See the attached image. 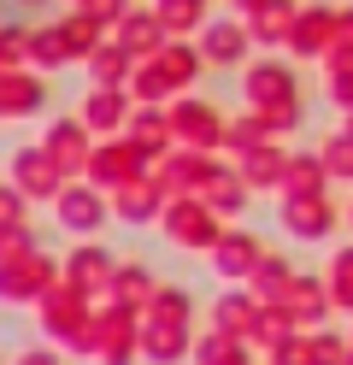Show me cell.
<instances>
[{
	"instance_id": "cell-10",
	"label": "cell",
	"mask_w": 353,
	"mask_h": 365,
	"mask_svg": "<svg viewBox=\"0 0 353 365\" xmlns=\"http://www.w3.org/2000/svg\"><path fill=\"white\" fill-rule=\"evenodd\" d=\"M171 236H177V242H188V247H206V242L218 236V230H212V224H200V212H177Z\"/></svg>"
},
{
	"instance_id": "cell-7",
	"label": "cell",
	"mask_w": 353,
	"mask_h": 365,
	"mask_svg": "<svg viewBox=\"0 0 353 365\" xmlns=\"http://www.w3.org/2000/svg\"><path fill=\"white\" fill-rule=\"evenodd\" d=\"M329 301H336V312H353V254H347V247H342V254L336 259H329Z\"/></svg>"
},
{
	"instance_id": "cell-5",
	"label": "cell",
	"mask_w": 353,
	"mask_h": 365,
	"mask_svg": "<svg viewBox=\"0 0 353 365\" xmlns=\"http://www.w3.org/2000/svg\"><path fill=\"white\" fill-rule=\"evenodd\" d=\"M112 277H118V265L101 254V247H83L77 259H71V289H83V294H112Z\"/></svg>"
},
{
	"instance_id": "cell-3",
	"label": "cell",
	"mask_w": 353,
	"mask_h": 365,
	"mask_svg": "<svg viewBox=\"0 0 353 365\" xmlns=\"http://www.w3.org/2000/svg\"><path fill=\"white\" fill-rule=\"evenodd\" d=\"M47 289V259H0V301H41Z\"/></svg>"
},
{
	"instance_id": "cell-2",
	"label": "cell",
	"mask_w": 353,
	"mask_h": 365,
	"mask_svg": "<svg viewBox=\"0 0 353 365\" xmlns=\"http://www.w3.org/2000/svg\"><path fill=\"white\" fill-rule=\"evenodd\" d=\"M277 307L295 318V330H318V324H324V312H336V301H329V283H324V277H295L289 294H282Z\"/></svg>"
},
{
	"instance_id": "cell-8",
	"label": "cell",
	"mask_w": 353,
	"mask_h": 365,
	"mask_svg": "<svg viewBox=\"0 0 353 365\" xmlns=\"http://www.w3.org/2000/svg\"><path fill=\"white\" fill-rule=\"evenodd\" d=\"M306 341H312V365H347V336H336V330H306Z\"/></svg>"
},
{
	"instance_id": "cell-1",
	"label": "cell",
	"mask_w": 353,
	"mask_h": 365,
	"mask_svg": "<svg viewBox=\"0 0 353 365\" xmlns=\"http://www.w3.org/2000/svg\"><path fill=\"white\" fill-rule=\"evenodd\" d=\"M183 354H195V324L153 312L148 324H141V359L148 365H183Z\"/></svg>"
},
{
	"instance_id": "cell-11",
	"label": "cell",
	"mask_w": 353,
	"mask_h": 365,
	"mask_svg": "<svg viewBox=\"0 0 353 365\" xmlns=\"http://www.w3.org/2000/svg\"><path fill=\"white\" fill-rule=\"evenodd\" d=\"M12 365H59V354L53 348H30V354H18Z\"/></svg>"
},
{
	"instance_id": "cell-4",
	"label": "cell",
	"mask_w": 353,
	"mask_h": 365,
	"mask_svg": "<svg viewBox=\"0 0 353 365\" xmlns=\"http://www.w3.org/2000/svg\"><path fill=\"white\" fill-rule=\"evenodd\" d=\"M218 318H212V330H224V336H253V324H259V294L253 289H224L218 294V307H212Z\"/></svg>"
},
{
	"instance_id": "cell-9",
	"label": "cell",
	"mask_w": 353,
	"mask_h": 365,
	"mask_svg": "<svg viewBox=\"0 0 353 365\" xmlns=\"http://www.w3.org/2000/svg\"><path fill=\"white\" fill-rule=\"evenodd\" d=\"M59 224H71V230H94V224H101V207H94V200H59Z\"/></svg>"
},
{
	"instance_id": "cell-6",
	"label": "cell",
	"mask_w": 353,
	"mask_h": 365,
	"mask_svg": "<svg viewBox=\"0 0 353 365\" xmlns=\"http://www.w3.org/2000/svg\"><path fill=\"white\" fill-rule=\"evenodd\" d=\"M253 259H259V242H253V236H230V242L218 247V277H224V283H247V277H253Z\"/></svg>"
}]
</instances>
